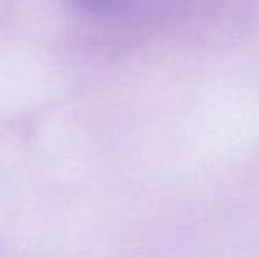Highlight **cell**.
I'll list each match as a JSON object with an SVG mask.
<instances>
[{
  "label": "cell",
  "mask_w": 259,
  "mask_h": 258,
  "mask_svg": "<svg viewBox=\"0 0 259 258\" xmlns=\"http://www.w3.org/2000/svg\"><path fill=\"white\" fill-rule=\"evenodd\" d=\"M67 4L85 16L101 20L133 21L147 16V0H67Z\"/></svg>",
  "instance_id": "obj_1"
}]
</instances>
